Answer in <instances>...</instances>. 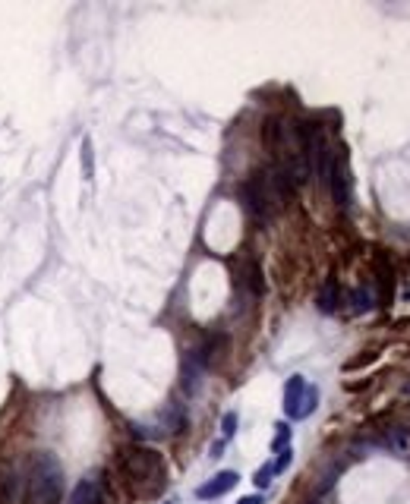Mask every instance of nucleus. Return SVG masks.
I'll return each instance as SVG.
<instances>
[{
  "label": "nucleus",
  "mask_w": 410,
  "mask_h": 504,
  "mask_svg": "<svg viewBox=\"0 0 410 504\" xmlns=\"http://www.w3.org/2000/svg\"><path fill=\"white\" fill-rule=\"evenodd\" d=\"M123 470L130 473L139 482H149V479H161L164 476V463L152 448H127L123 451Z\"/></svg>",
  "instance_id": "nucleus-2"
},
{
  "label": "nucleus",
  "mask_w": 410,
  "mask_h": 504,
  "mask_svg": "<svg viewBox=\"0 0 410 504\" xmlns=\"http://www.w3.org/2000/svg\"><path fill=\"white\" fill-rule=\"evenodd\" d=\"M278 432H275V438H272V451L278 454V451H284V448H290V426L288 422H278Z\"/></svg>",
  "instance_id": "nucleus-11"
},
{
  "label": "nucleus",
  "mask_w": 410,
  "mask_h": 504,
  "mask_svg": "<svg viewBox=\"0 0 410 504\" xmlns=\"http://www.w3.org/2000/svg\"><path fill=\"white\" fill-rule=\"evenodd\" d=\"M338 303H341V296H338V284H335L332 277H328L325 287L319 290V312L332 316V312H338Z\"/></svg>",
  "instance_id": "nucleus-8"
},
{
  "label": "nucleus",
  "mask_w": 410,
  "mask_h": 504,
  "mask_svg": "<svg viewBox=\"0 0 410 504\" xmlns=\"http://www.w3.org/2000/svg\"><path fill=\"white\" fill-rule=\"evenodd\" d=\"M63 466L54 454H38L28 473V504H61Z\"/></svg>",
  "instance_id": "nucleus-1"
},
{
  "label": "nucleus",
  "mask_w": 410,
  "mask_h": 504,
  "mask_svg": "<svg viewBox=\"0 0 410 504\" xmlns=\"http://www.w3.org/2000/svg\"><path fill=\"white\" fill-rule=\"evenodd\" d=\"M272 476H275V466H272V463H266V466H259V470H256L253 482H256L259 488H268V486H272Z\"/></svg>",
  "instance_id": "nucleus-13"
},
{
  "label": "nucleus",
  "mask_w": 410,
  "mask_h": 504,
  "mask_svg": "<svg viewBox=\"0 0 410 504\" xmlns=\"http://www.w3.org/2000/svg\"><path fill=\"white\" fill-rule=\"evenodd\" d=\"M98 495H101V482L98 476H83L73 488L70 501L67 504H98Z\"/></svg>",
  "instance_id": "nucleus-7"
},
{
  "label": "nucleus",
  "mask_w": 410,
  "mask_h": 504,
  "mask_svg": "<svg viewBox=\"0 0 410 504\" xmlns=\"http://www.w3.org/2000/svg\"><path fill=\"white\" fill-rule=\"evenodd\" d=\"M306 388H310V382H306L303 375H290V378H288V385H284V413H288L290 419H297Z\"/></svg>",
  "instance_id": "nucleus-6"
},
{
  "label": "nucleus",
  "mask_w": 410,
  "mask_h": 504,
  "mask_svg": "<svg viewBox=\"0 0 410 504\" xmlns=\"http://www.w3.org/2000/svg\"><path fill=\"white\" fill-rule=\"evenodd\" d=\"M316 407H319V388L316 385H310L303 394V404H300V413H297V419H306V416H312L316 413Z\"/></svg>",
  "instance_id": "nucleus-10"
},
{
  "label": "nucleus",
  "mask_w": 410,
  "mask_h": 504,
  "mask_svg": "<svg viewBox=\"0 0 410 504\" xmlns=\"http://www.w3.org/2000/svg\"><path fill=\"white\" fill-rule=\"evenodd\" d=\"M385 444H388L391 451H407V444H410V441H407V435L401 432V429H391V435H388V441H385Z\"/></svg>",
  "instance_id": "nucleus-15"
},
{
  "label": "nucleus",
  "mask_w": 410,
  "mask_h": 504,
  "mask_svg": "<svg viewBox=\"0 0 410 504\" xmlns=\"http://www.w3.org/2000/svg\"><path fill=\"white\" fill-rule=\"evenodd\" d=\"M224 444H228V441H224V438H221V441H215V444H211V457H215V460L224 454Z\"/></svg>",
  "instance_id": "nucleus-17"
},
{
  "label": "nucleus",
  "mask_w": 410,
  "mask_h": 504,
  "mask_svg": "<svg viewBox=\"0 0 410 504\" xmlns=\"http://www.w3.org/2000/svg\"><path fill=\"white\" fill-rule=\"evenodd\" d=\"M237 435V413H224V419H221V438L224 441H231V438Z\"/></svg>",
  "instance_id": "nucleus-12"
},
{
  "label": "nucleus",
  "mask_w": 410,
  "mask_h": 504,
  "mask_svg": "<svg viewBox=\"0 0 410 504\" xmlns=\"http://www.w3.org/2000/svg\"><path fill=\"white\" fill-rule=\"evenodd\" d=\"M372 306H376V294H372L369 287H357L354 294H350V309L354 312H369Z\"/></svg>",
  "instance_id": "nucleus-9"
},
{
  "label": "nucleus",
  "mask_w": 410,
  "mask_h": 504,
  "mask_svg": "<svg viewBox=\"0 0 410 504\" xmlns=\"http://www.w3.org/2000/svg\"><path fill=\"white\" fill-rule=\"evenodd\" d=\"M237 504H262V495H246V498H240Z\"/></svg>",
  "instance_id": "nucleus-18"
},
{
  "label": "nucleus",
  "mask_w": 410,
  "mask_h": 504,
  "mask_svg": "<svg viewBox=\"0 0 410 504\" xmlns=\"http://www.w3.org/2000/svg\"><path fill=\"white\" fill-rule=\"evenodd\" d=\"M83 173H85V180H92V173H95V164H92V139H83Z\"/></svg>",
  "instance_id": "nucleus-14"
},
{
  "label": "nucleus",
  "mask_w": 410,
  "mask_h": 504,
  "mask_svg": "<svg viewBox=\"0 0 410 504\" xmlns=\"http://www.w3.org/2000/svg\"><path fill=\"white\" fill-rule=\"evenodd\" d=\"M240 482V476L233 470H224V473H215L209 482H202L199 488H196V498H202V501H215V498H221V495H228L233 486Z\"/></svg>",
  "instance_id": "nucleus-5"
},
{
  "label": "nucleus",
  "mask_w": 410,
  "mask_h": 504,
  "mask_svg": "<svg viewBox=\"0 0 410 504\" xmlns=\"http://www.w3.org/2000/svg\"><path fill=\"white\" fill-rule=\"evenodd\" d=\"M290 460H294V451H290V448L278 451V460H272L275 473H284V470H288V466H290Z\"/></svg>",
  "instance_id": "nucleus-16"
},
{
  "label": "nucleus",
  "mask_w": 410,
  "mask_h": 504,
  "mask_svg": "<svg viewBox=\"0 0 410 504\" xmlns=\"http://www.w3.org/2000/svg\"><path fill=\"white\" fill-rule=\"evenodd\" d=\"M26 495V476L16 466H4L0 470V504H19Z\"/></svg>",
  "instance_id": "nucleus-4"
},
{
  "label": "nucleus",
  "mask_w": 410,
  "mask_h": 504,
  "mask_svg": "<svg viewBox=\"0 0 410 504\" xmlns=\"http://www.w3.org/2000/svg\"><path fill=\"white\" fill-rule=\"evenodd\" d=\"M350 186H354V180H350V164H347V158H341V155H338L328 189H332V195H335V202H338V208H341V211L350 205Z\"/></svg>",
  "instance_id": "nucleus-3"
}]
</instances>
